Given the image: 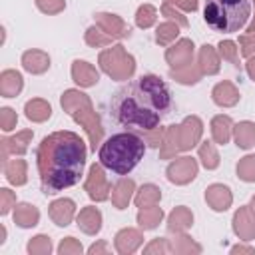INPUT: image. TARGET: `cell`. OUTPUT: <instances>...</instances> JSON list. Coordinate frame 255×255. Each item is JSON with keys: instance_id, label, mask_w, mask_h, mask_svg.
<instances>
[{"instance_id": "d590c367", "label": "cell", "mask_w": 255, "mask_h": 255, "mask_svg": "<svg viewBox=\"0 0 255 255\" xmlns=\"http://www.w3.org/2000/svg\"><path fill=\"white\" fill-rule=\"evenodd\" d=\"M16 122H18V118H16V112L12 108H2L0 110V126H2L4 131L14 129L16 128Z\"/></svg>"}, {"instance_id": "ffe728a7", "label": "cell", "mask_w": 255, "mask_h": 255, "mask_svg": "<svg viewBox=\"0 0 255 255\" xmlns=\"http://www.w3.org/2000/svg\"><path fill=\"white\" fill-rule=\"evenodd\" d=\"M211 96H213V102H215L217 106H235L237 100H239L237 90H235L233 84H229V82L217 84V86L213 88Z\"/></svg>"}, {"instance_id": "9c48e42d", "label": "cell", "mask_w": 255, "mask_h": 255, "mask_svg": "<svg viewBox=\"0 0 255 255\" xmlns=\"http://www.w3.org/2000/svg\"><path fill=\"white\" fill-rule=\"evenodd\" d=\"M74 211H76V203L68 197H62V199H56V201L50 203L48 213H50V217L54 219L56 225L66 227V225H70V221L74 217Z\"/></svg>"}, {"instance_id": "2e32d148", "label": "cell", "mask_w": 255, "mask_h": 255, "mask_svg": "<svg viewBox=\"0 0 255 255\" xmlns=\"http://www.w3.org/2000/svg\"><path fill=\"white\" fill-rule=\"evenodd\" d=\"M96 20L108 34H112V38L129 36V26H126L116 14H96Z\"/></svg>"}, {"instance_id": "e575fe53", "label": "cell", "mask_w": 255, "mask_h": 255, "mask_svg": "<svg viewBox=\"0 0 255 255\" xmlns=\"http://www.w3.org/2000/svg\"><path fill=\"white\" fill-rule=\"evenodd\" d=\"M50 251H52V243L48 235H36L28 243V253H50Z\"/></svg>"}, {"instance_id": "5b68a950", "label": "cell", "mask_w": 255, "mask_h": 255, "mask_svg": "<svg viewBox=\"0 0 255 255\" xmlns=\"http://www.w3.org/2000/svg\"><path fill=\"white\" fill-rule=\"evenodd\" d=\"M100 64L104 68V72H108L112 78L116 80H126L133 74V58L129 54L124 52L122 46H114L112 50H106L102 56H100Z\"/></svg>"}, {"instance_id": "d6986e66", "label": "cell", "mask_w": 255, "mask_h": 255, "mask_svg": "<svg viewBox=\"0 0 255 255\" xmlns=\"http://www.w3.org/2000/svg\"><path fill=\"white\" fill-rule=\"evenodd\" d=\"M40 211L30 203H18L14 209V223L20 227H34L38 225Z\"/></svg>"}, {"instance_id": "d6a6232c", "label": "cell", "mask_w": 255, "mask_h": 255, "mask_svg": "<svg viewBox=\"0 0 255 255\" xmlns=\"http://www.w3.org/2000/svg\"><path fill=\"white\" fill-rule=\"evenodd\" d=\"M199 155H201V161H203V165H205L207 169H215V167L219 165V155L215 153V149H213V145H211L209 141H203V143H201Z\"/></svg>"}, {"instance_id": "8992f818", "label": "cell", "mask_w": 255, "mask_h": 255, "mask_svg": "<svg viewBox=\"0 0 255 255\" xmlns=\"http://www.w3.org/2000/svg\"><path fill=\"white\" fill-rule=\"evenodd\" d=\"M165 173H167V179L171 183L183 185V183L191 181L197 175V163H195L193 157H179V159H175L167 165Z\"/></svg>"}, {"instance_id": "484cf974", "label": "cell", "mask_w": 255, "mask_h": 255, "mask_svg": "<svg viewBox=\"0 0 255 255\" xmlns=\"http://www.w3.org/2000/svg\"><path fill=\"white\" fill-rule=\"evenodd\" d=\"M235 141L237 147L241 149H249L255 145V124L251 122H241L235 126Z\"/></svg>"}, {"instance_id": "277c9868", "label": "cell", "mask_w": 255, "mask_h": 255, "mask_svg": "<svg viewBox=\"0 0 255 255\" xmlns=\"http://www.w3.org/2000/svg\"><path fill=\"white\" fill-rule=\"evenodd\" d=\"M251 18V0H205L203 20L213 32H239Z\"/></svg>"}, {"instance_id": "4fadbf2b", "label": "cell", "mask_w": 255, "mask_h": 255, "mask_svg": "<svg viewBox=\"0 0 255 255\" xmlns=\"http://www.w3.org/2000/svg\"><path fill=\"white\" fill-rule=\"evenodd\" d=\"M22 66L30 74H42L50 68V56L42 50H28L22 54Z\"/></svg>"}, {"instance_id": "4dcf8cb0", "label": "cell", "mask_w": 255, "mask_h": 255, "mask_svg": "<svg viewBox=\"0 0 255 255\" xmlns=\"http://www.w3.org/2000/svg\"><path fill=\"white\" fill-rule=\"evenodd\" d=\"M155 16H157L155 8H153L151 4H143V6H139V8H137L135 24H137L139 28H149V26L155 22Z\"/></svg>"}, {"instance_id": "60d3db41", "label": "cell", "mask_w": 255, "mask_h": 255, "mask_svg": "<svg viewBox=\"0 0 255 255\" xmlns=\"http://www.w3.org/2000/svg\"><path fill=\"white\" fill-rule=\"evenodd\" d=\"M86 40H88V44H92V46H100V44H106V42H108V38H104L96 26H92V28L88 30Z\"/></svg>"}, {"instance_id": "c3c4849f", "label": "cell", "mask_w": 255, "mask_h": 255, "mask_svg": "<svg viewBox=\"0 0 255 255\" xmlns=\"http://www.w3.org/2000/svg\"><path fill=\"white\" fill-rule=\"evenodd\" d=\"M253 209H255V197H253Z\"/></svg>"}, {"instance_id": "f35d334b", "label": "cell", "mask_w": 255, "mask_h": 255, "mask_svg": "<svg viewBox=\"0 0 255 255\" xmlns=\"http://www.w3.org/2000/svg\"><path fill=\"white\" fill-rule=\"evenodd\" d=\"M0 199H2V203H0V213L2 215H6L8 211H10V207H12V203L16 201V197H14V193L10 191V189H0Z\"/></svg>"}, {"instance_id": "ab89813d", "label": "cell", "mask_w": 255, "mask_h": 255, "mask_svg": "<svg viewBox=\"0 0 255 255\" xmlns=\"http://www.w3.org/2000/svg\"><path fill=\"white\" fill-rule=\"evenodd\" d=\"M58 251H60L62 255H64V253H82V245H80L74 237H66V239L60 243Z\"/></svg>"}, {"instance_id": "bcb514c9", "label": "cell", "mask_w": 255, "mask_h": 255, "mask_svg": "<svg viewBox=\"0 0 255 255\" xmlns=\"http://www.w3.org/2000/svg\"><path fill=\"white\" fill-rule=\"evenodd\" d=\"M106 249H108L106 243H100V245H92L88 251H90V253H100V251H106Z\"/></svg>"}, {"instance_id": "603a6c76", "label": "cell", "mask_w": 255, "mask_h": 255, "mask_svg": "<svg viewBox=\"0 0 255 255\" xmlns=\"http://www.w3.org/2000/svg\"><path fill=\"white\" fill-rule=\"evenodd\" d=\"M135 183L131 179H120L116 185H114V191H112V201L118 209H124L131 197V191H133Z\"/></svg>"}, {"instance_id": "b9f144b4", "label": "cell", "mask_w": 255, "mask_h": 255, "mask_svg": "<svg viewBox=\"0 0 255 255\" xmlns=\"http://www.w3.org/2000/svg\"><path fill=\"white\" fill-rule=\"evenodd\" d=\"M151 251H169V245H167L165 239H159V237H157L151 245L145 247V253H151Z\"/></svg>"}, {"instance_id": "8fae6325", "label": "cell", "mask_w": 255, "mask_h": 255, "mask_svg": "<svg viewBox=\"0 0 255 255\" xmlns=\"http://www.w3.org/2000/svg\"><path fill=\"white\" fill-rule=\"evenodd\" d=\"M191 56H193V44L189 40H181L165 52V60L173 68H183V66L191 64Z\"/></svg>"}, {"instance_id": "83f0119b", "label": "cell", "mask_w": 255, "mask_h": 255, "mask_svg": "<svg viewBox=\"0 0 255 255\" xmlns=\"http://www.w3.org/2000/svg\"><path fill=\"white\" fill-rule=\"evenodd\" d=\"M161 217H163V211L155 205H149V207H141V211L137 213V223L143 229H153V227H157Z\"/></svg>"}, {"instance_id": "f6af8a7d", "label": "cell", "mask_w": 255, "mask_h": 255, "mask_svg": "<svg viewBox=\"0 0 255 255\" xmlns=\"http://www.w3.org/2000/svg\"><path fill=\"white\" fill-rule=\"evenodd\" d=\"M247 74H249V78L255 82V58H251V60L247 62Z\"/></svg>"}, {"instance_id": "e0dca14e", "label": "cell", "mask_w": 255, "mask_h": 255, "mask_svg": "<svg viewBox=\"0 0 255 255\" xmlns=\"http://www.w3.org/2000/svg\"><path fill=\"white\" fill-rule=\"evenodd\" d=\"M32 137V131L26 129V131H20L16 133L14 137H4L0 143H2V157L6 161L8 153H24L28 149V141Z\"/></svg>"}, {"instance_id": "d4e9b609", "label": "cell", "mask_w": 255, "mask_h": 255, "mask_svg": "<svg viewBox=\"0 0 255 255\" xmlns=\"http://www.w3.org/2000/svg\"><path fill=\"white\" fill-rule=\"evenodd\" d=\"M4 175L12 185H24L26 183V161L24 159H12L4 165Z\"/></svg>"}, {"instance_id": "74e56055", "label": "cell", "mask_w": 255, "mask_h": 255, "mask_svg": "<svg viewBox=\"0 0 255 255\" xmlns=\"http://www.w3.org/2000/svg\"><path fill=\"white\" fill-rule=\"evenodd\" d=\"M219 52H221V56H223L225 60H231V62H233V66H237V68H239V60H237V48H235V42H231V40L221 42V44H219Z\"/></svg>"}, {"instance_id": "ba28073f", "label": "cell", "mask_w": 255, "mask_h": 255, "mask_svg": "<svg viewBox=\"0 0 255 255\" xmlns=\"http://www.w3.org/2000/svg\"><path fill=\"white\" fill-rule=\"evenodd\" d=\"M233 231L243 239V241H251L255 237V217L251 215L249 205L241 207L235 217H233Z\"/></svg>"}, {"instance_id": "836d02e7", "label": "cell", "mask_w": 255, "mask_h": 255, "mask_svg": "<svg viewBox=\"0 0 255 255\" xmlns=\"http://www.w3.org/2000/svg\"><path fill=\"white\" fill-rule=\"evenodd\" d=\"M177 34H179L177 24L165 22V24H161V26L157 28V32H155V42H157V44H167L169 40L177 38Z\"/></svg>"}, {"instance_id": "44dd1931", "label": "cell", "mask_w": 255, "mask_h": 255, "mask_svg": "<svg viewBox=\"0 0 255 255\" xmlns=\"http://www.w3.org/2000/svg\"><path fill=\"white\" fill-rule=\"evenodd\" d=\"M24 112H26V118L32 120V122H46V120L52 116L50 104L44 102V100H40V98H34V100H30V102H26Z\"/></svg>"}, {"instance_id": "30bf717a", "label": "cell", "mask_w": 255, "mask_h": 255, "mask_svg": "<svg viewBox=\"0 0 255 255\" xmlns=\"http://www.w3.org/2000/svg\"><path fill=\"white\" fill-rule=\"evenodd\" d=\"M201 133V122L197 118H187L181 126H177V135H179V149H189L195 145Z\"/></svg>"}, {"instance_id": "5bb4252c", "label": "cell", "mask_w": 255, "mask_h": 255, "mask_svg": "<svg viewBox=\"0 0 255 255\" xmlns=\"http://www.w3.org/2000/svg\"><path fill=\"white\" fill-rule=\"evenodd\" d=\"M72 78H74L76 84L88 88V86L98 84V78H100V76H98V72H96V68H94L92 64H88V62H84V60H76V62L72 64Z\"/></svg>"}, {"instance_id": "7a4b0ae2", "label": "cell", "mask_w": 255, "mask_h": 255, "mask_svg": "<svg viewBox=\"0 0 255 255\" xmlns=\"http://www.w3.org/2000/svg\"><path fill=\"white\" fill-rule=\"evenodd\" d=\"M86 143L74 131H54L36 149L40 185L46 195H56L76 185L84 175Z\"/></svg>"}, {"instance_id": "cb8c5ba5", "label": "cell", "mask_w": 255, "mask_h": 255, "mask_svg": "<svg viewBox=\"0 0 255 255\" xmlns=\"http://www.w3.org/2000/svg\"><path fill=\"white\" fill-rule=\"evenodd\" d=\"M141 243V235L133 229H122L116 235V249L120 253H131Z\"/></svg>"}, {"instance_id": "52a82bcc", "label": "cell", "mask_w": 255, "mask_h": 255, "mask_svg": "<svg viewBox=\"0 0 255 255\" xmlns=\"http://www.w3.org/2000/svg\"><path fill=\"white\" fill-rule=\"evenodd\" d=\"M86 191H88V195L92 199H98V201H102V199L108 197L110 187H108L106 177H104V171H102V167L98 163H94L90 167V177H88V183H86Z\"/></svg>"}, {"instance_id": "ee69618b", "label": "cell", "mask_w": 255, "mask_h": 255, "mask_svg": "<svg viewBox=\"0 0 255 255\" xmlns=\"http://www.w3.org/2000/svg\"><path fill=\"white\" fill-rule=\"evenodd\" d=\"M173 4H179V6H183L185 10H195L197 8V0H171Z\"/></svg>"}, {"instance_id": "ac0fdd59", "label": "cell", "mask_w": 255, "mask_h": 255, "mask_svg": "<svg viewBox=\"0 0 255 255\" xmlns=\"http://www.w3.org/2000/svg\"><path fill=\"white\" fill-rule=\"evenodd\" d=\"M78 225L82 231L94 235L102 229V213L96 207H84L78 215Z\"/></svg>"}, {"instance_id": "6da1fadb", "label": "cell", "mask_w": 255, "mask_h": 255, "mask_svg": "<svg viewBox=\"0 0 255 255\" xmlns=\"http://www.w3.org/2000/svg\"><path fill=\"white\" fill-rule=\"evenodd\" d=\"M167 84L155 74H143L122 86L110 100V118L126 129L151 131L171 112Z\"/></svg>"}, {"instance_id": "8d00e7d4", "label": "cell", "mask_w": 255, "mask_h": 255, "mask_svg": "<svg viewBox=\"0 0 255 255\" xmlns=\"http://www.w3.org/2000/svg\"><path fill=\"white\" fill-rule=\"evenodd\" d=\"M36 6L46 14H58L66 8V0H36Z\"/></svg>"}, {"instance_id": "3957f363", "label": "cell", "mask_w": 255, "mask_h": 255, "mask_svg": "<svg viewBox=\"0 0 255 255\" xmlns=\"http://www.w3.org/2000/svg\"><path fill=\"white\" fill-rule=\"evenodd\" d=\"M145 153V141L133 131L112 133L98 149L100 165L108 167L118 175H128Z\"/></svg>"}, {"instance_id": "4316f807", "label": "cell", "mask_w": 255, "mask_h": 255, "mask_svg": "<svg viewBox=\"0 0 255 255\" xmlns=\"http://www.w3.org/2000/svg\"><path fill=\"white\" fill-rule=\"evenodd\" d=\"M191 223H193V215L181 205V207H175V209L171 211L167 227H169V231H183V229H187Z\"/></svg>"}, {"instance_id": "7402d4cb", "label": "cell", "mask_w": 255, "mask_h": 255, "mask_svg": "<svg viewBox=\"0 0 255 255\" xmlns=\"http://www.w3.org/2000/svg\"><path fill=\"white\" fill-rule=\"evenodd\" d=\"M211 133H213V139L219 143V145H225L231 137V118L229 116H217L213 118L211 122Z\"/></svg>"}, {"instance_id": "7dc6e473", "label": "cell", "mask_w": 255, "mask_h": 255, "mask_svg": "<svg viewBox=\"0 0 255 255\" xmlns=\"http://www.w3.org/2000/svg\"><path fill=\"white\" fill-rule=\"evenodd\" d=\"M231 251H233V253H237V251H249V253H253V249H251V247H233Z\"/></svg>"}, {"instance_id": "f1b7e54d", "label": "cell", "mask_w": 255, "mask_h": 255, "mask_svg": "<svg viewBox=\"0 0 255 255\" xmlns=\"http://www.w3.org/2000/svg\"><path fill=\"white\" fill-rule=\"evenodd\" d=\"M199 64H201V70L207 72V74H215L219 70L217 54H215V50L209 44L201 46V50H199Z\"/></svg>"}, {"instance_id": "f546056e", "label": "cell", "mask_w": 255, "mask_h": 255, "mask_svg": "<svg viewBox=\"0 0 255 255\" xmlns=\"http://www.w3.org/2000/svg\"><path fill=\"white\" fill-rule=\"evenodd\" d=\"M159 197H161L159 187L147 183V185H143V187L139 189V193H137V197H135V203H137L139 207H149V205H155V203L159 201Z\"/></svg>"}, {"instance_id": "9a60e30c", "label": "cell", "mask_w": 255, "mask_h": 255, "mask_svg": "<svg viewBox=\"0 0 255 255\" xmlns=\"http://www.w3.org/2000/svg\"><path fill=\"white\" fill-rule=\"evenodd\" d=\"M22 86H24V80H22L20 72L4 70L0 74V94H2V98H14L16 94H20Z\"/></svg>"}, {"instance_id": "7c38bea8", "label": "cell", "mask_w": 255, "mask_h": 255, "mask_svg": "<svg viewBox=\"0 0 255 255\" xmlns=\"http://www.w3.org/2000/svg\"><path fill=\"white\" fill-rule=\"evenodd\" d=\"M205 201L211 205V209L215 211H225L231 205V193L229 187L221 185V183H213L207 187L205 191Z\"/></svg>"}, {"instance_id": "1f68e13d", "label": "cell", "mask_w": 255, "mask_h": 255, "mask_svg": "<svg viewBox=\"0 0 255 255\" xmlns=\"http://www.w3.org/2000/svg\"><path fill=\"white\" fill-rule=\"evenodd\" d=\"M237 175L243 181H255V155H247L237 163Z\"/></svg>"}, {"instance_id": "7bdbcfd3", "label": "cell", "mask_w": 255, "mask_h": 255, "mask_svg": "<svg viewBox=\"0 0 255 255\" xmlns=\"http://www.w3.org/2000/svg\"><path fill=\"white\" fill-rule=\"evenodd\" d=\"M161 10H163V14H167L169 18H177V22H179L181 26H187V20H185V18H183L181 14H177V12H173V10L169 8V4H163V8H161Z\"/></svg>"}]
</instances>
